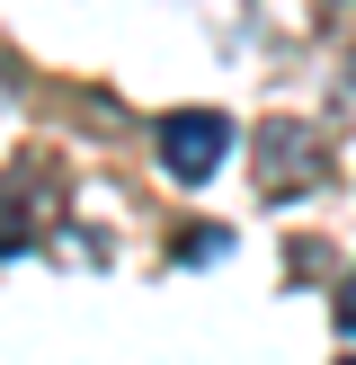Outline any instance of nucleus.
Wrapping results in <instances>:
<instances>
[{
  "label": "nucleus",
  "mask_w": 356,
  "mask_h": 365,
  "mask_svg": "<svg viewBox=\"0 0 356 365\" xmlns=\"http://www.w3.org/2000/svg\"><path fill=\"white\" fill-rule=\"evenodd\" d=\"M330 312H338V330H356V277L338 285V303H330Z\"/></svg>",
  "instance_id": "5"
},
{
  "label": "nucleus",
  "mask_w": 356,
  "mask_h": 365,
  "mask_svg": "<svg viewBox=\"0 0 356 365\" xmlns=\"http://www.w3.org/2000/svg\"><path fill=\"white\" fill-rule=\"evenodd\" d=\"M330 178V160L312 152V125H267L258 134V196H303Z\"/></svg>",
  "instance_id": "2"
},
{
  "label": "nucleus",
  "mask_w": 356,
  "mask_h": 365,
  "mask_svg": "<svg viewBox=\"0 0 356 365\" xmlns=\"http://www.w3.org/2000/svg\"><path fill=\"white\" fill-rule=\"evenodd\" d=\"M27 187H36V160H18V170L0 178V259L36 241V205H27Z\"/></svg>",
  "instance_id": "3"
},
{
  "label": "nucleus",
  "mask_w": 356,
  "mask_h": 365,
  "mask_svg": "<svg viewBox=\"0 0 356 365\" xmlns=\"http://www.w3.org/2000/svg\"><path fill=\"white\" fill-rule=\"evenodd\" d=\"M223 250H231V232L205 223V232H187V241H178V259H223Z\"/></svg>",
  "instance_id": "4"
},
{
  "label": "nucleus",
  "mask_w": 356,
  "mask_h": 365,
  "mask_svg": "<svg viewBox=\"0 0 356 365\" xmlns=\"http://www.w3.org/2000/svg\"><path fill=\"white\" fill-rule=\"evenodd\" d=\"M223 152H231V116H214V107H187V116L160 125V170L187 178V187L223 170Z\"/></svg>",
  "instance_id": "1"
},
{
  "label": "nucleus",
  "mask_w": 356,
  "mask_h": 365,
  "mask_svg": "<svg viewBox=\"0 0 356 365\" xmlns=\"http://www.w3.org/2000/svg\"><path fill=\"white\" fill-rule=\"evenodd\" d=\"M347 365H356V356H347Z\"/></svg>",
  "instance_id": "6"
}]
</instances>
